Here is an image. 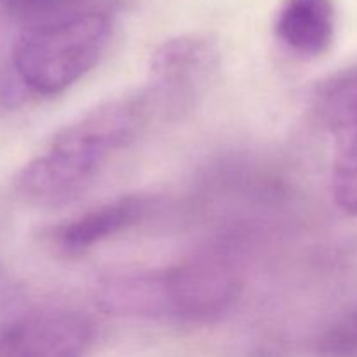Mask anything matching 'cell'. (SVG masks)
<instances>
[{
  "label": "cell",
  "instance_id": "6da1fadb",
  "mask_svg": "<svg viewBox=\"0 0 357 357\" xmlns=\"http://www.w3.org/2000/svg\"><path fill=\"white\" fill-rule=\"evenodd\" d=\"M157 119L145 89L96 105L63 126L44 150L24 164L14 190L42 208L75 201L108 160L128 149Z\"/></svg>",
  "mask_w": 357,
  "mask_h": 357
},
{
  "label": "cell",
  "instance_id": "7a4b0ae2",
  "mask_svg": "<svg viewBox=\"0 0 357 357\" xmlns=\"http://www.w3.org/2000/svg\"><path fill=\"white\" fill-rule=\"evenodd\" d=\"M114 17L105 6L21 31L10 54L14 79L26 93L58 96L87 75L107 51Z\"/></svg>",
  "mask_w": 357,
  "mask_h": 357
},
{
  "label": "cell",
  "instance_id": "3957f363",
  "mask_svg": "<svg viewBox=\"0 0 357 357\" xmlns=\"http://www.w3.org/2000/svg\"><path fill=\"white\" fill-rule=\"evenodd\" d=\"M155 272L160 321L213 323L227 316L243 293L239 271L222 255H197Z\"/></svg>",
  "mask_w": 357,
  "mask_h": 357
},
{
  "label": "cell",
  "instance_id": "277c9868",
  "mask_svg": "<svg viewBox=\"0 0 357 357\" xmlns=\"http://www.w3.org/2000/svg\"><path fill=\"white\" fill-rule=\"evenodd\" d=\"M220 52L204 35H180L164 40L150 56L149 94L157 119L183 117L201 101L215 79Z\"/></svg>",
  "mask_w": 357,
  "mask_h": 357
},
{
  "label": "cell",
  "instance_id": "5b68a950",
  "mask_svg": "<svg viewBox=\"0 0 357 357\" xmlns=\"http://www.w3.org/2000/svg\"><path fill=\"white\" fill-rule=\"evenodd\" d=\"M316 114L335 145L331 194L342 211L357 218V66L321 84Z\"/></svg>",
  "mask_w": 357,
  "mask_h": 357
},
{
  "label": "cell",
  "instance_id": "8992f818",
  "mask_svg": "<svg viewBox=\"0 0 357 357\" xmlns=\"http://www.w3.org/2000/svg\"><path fill=\"white\" fill-rule=\"evenodd\" d=\"M93 344V321L61 307L30 310L0 326V357H86Z\"/></svg>",
  "mask_w": 357,
  "mask_h": 357
},
{
  "label": "cell",
  "instance_id": "52a82bcc",
  "mask_svg": "<svg viewBox=\"0 0 357 357\" xmlns=\"http://www.w3.org/2000/svg\"><path fill=\"white\" fill-rule=\"evenodd\" d=\"M155 202L157 199L149 194L121 195L51 227L45 230L44 239L61 257H80L138 225L153 211Z\"/></svg>",
  "mask_w": 357,
  "mask_h": 357
},
{
  "label": "cell",
  "instance_id": "ba28073f",
  "mask_svg": "<svg viewBox=\"0 0 357 357\" xmlns=\"http://www.w3.org/2000/svg\"><path fill=\"white\" fill-rule=\"evenodd\" d=\"M335 33L333 0H284L275 17L278 38L302 58H317L328 52Z\"/></svg>",
  "mask_w": 357,
  "mask_h": 357
},
{
  "label": "cell",
  "instance_id": "9c48e42d",
  "mask_svg": "<svg viewBox=\"0 0 357 357\" xmlns=\"http://www.w3.org/2000/svg\"><path fill=\"white\" fill-rule=\"evenodd\" d=\"M96 6V0H0V9L21 31L68 20Z\"/></svg>",
  "mask_w": 357,
  "mask_h": 357
},
{
  "label": "cell",
  "instance_id": "30bf717a",
  "mask_svg": "<svg viewBox=\"0 0 357 357\" xmlns=\"http://www.w3.org/2000/svg\"><path fill=\"white\" fill-rule=\"evenodd\" d=\"M356 310H357V309H356Z\"/></svg>",
  "mask_w": 357,
  "mask_h": 357
}]
</instances>
